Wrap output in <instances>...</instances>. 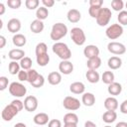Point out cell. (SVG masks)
I'll return each mask as SVG.
<instances>
[{
	"label": "cell",
	"instance_id": "40",
	"mask_svg": "<svg viewBox=\"0 0 127 127\" xmlns=\"http://www.w3.org/2000/svg\"><path fill=\"white\" fill-rule=\"evenodd\" d=\"M101 8L100 7H91V6H89V8H88V14H89V16L91 18L96 19L97 16H98V14H99V12H100V10H101Z\"/></svg>",
	"mask_w": 127,
	"mask_h": 127
},
{
	"label": "cell",
	"instance_id": "4",
	"mask_svg": "<svg viewBox=\"0 0 127 127\" xmlns=\"http://www.w3.org/2000/svg\"><path fill=\"white\" fill-rule=\"evenodd\" d=\"M9 92L12 96L16 97V98H21L24 95H26L27 93V88L24 84H22L21 82H17V81H13L10 83L9 85Z\"/></svg>",
	"mask_w": 127,
	"mask_h": 127
},
{
	"label": "cell",
	"instance_id": "21",
	"mask_svg": "<svg viewBox=\"0 0 127 127\" xmlns=\"http://www.w3.org/2000/svg\"><path fill=\"white\" fill-rule=\"evenodd\" d=\"M48 82L52 85H58L62 82V73L59 71H52L48 75Z\"/></svg>",
	"mask_w": 127,
	"mask_h": 127
},
{
	"label": "cell",
	"instance_id": "25",
	"mask_svg": "<svg viewBox=\"0 0 127 127\" xmlns=\"http://www.w3.org/2000/svg\"><path fill=\"white\" fill-rule=\"evenodd\" d=\"M85 77L87 81H89L90 83H97L100 80V75L98 71L93 70V69H88L85 73Z\"/></svg>",
	"mask_w": 127,
	"mask_h": 127
},
{
	"label": "cell",
	"instance_id": "10",
	"mask_svg": "<svg viewBox=\"0 0 127 127\" xmlns=\"http://www.w3.org/2000/svg\"><path fill=\"white\" fill-rule=\"evenodd\" d=\"M38 105H39L38 98L36 96H34V95H28L24 99V108L28 112L35 111L38 108Z\"/></svg>",
	"mask_w": 127,
	"mask_h": 127
},
{
	"label": "cell",
	"instance_id": "24",
	"mask_svg": "<svg viewBox=\"0 0 127 127\" xmlns=\"http://www.w3.org/2000/svg\"><path fill=\"white\" fill-rule=\"evenodd\" d=\"M12 43H13L14 46H16V47H18V48H21V47H24V46L26 45L27 39H26V37H25L23 34L18 33V34H15V35L13 36V38H12Z\"/></svg>",
	"mask_w": 127,
	"mask_h": 127
},
{
	"label": "cell",
	"instance_id": "54",
	"mask_svg": "<svg viewBox=\"0 0 127 127\" xmlns=\"http://www.w3.org/2000/svg\"><path fill=\"white\" fill-rule=\"evenodd\" d=\"M14 127H27V126H26V124H24L22 122H18V123H16L14 125Z\"/></svg>",
	"mask_w": 127,
	"mask_h": 127
},
{
	"label": "cell",
	"instance_id": "50",
	"mask_svg": "<svg viewBox=\"0 0 127 127\" xmlns=\"http://www.w3.org/2000/svg\"><path fill=\"white\" fill-rule=\"evenodd\" d=\"M84 127H97V125L94 122H92L90 120H87V121L84 122Z\"/></svg>",
	"mask_w": 127,
	"mask_h": 127
},
{
	"label": "cell",
	"instance_id": "6",
	"mask_svg": "<svg viewBox=\"0 0 127 127\" xmlns=\"http://www.w3.org/2000/svg\"><path fill=\"white\" fill-rule=\"evenodd\" d=\"M112 17V12L109 8H106V7H103L101 8L97 18H96V23L98 26L100 27H104V26H107L109 24V21Z\"/></svg>",
	"mask_w": 127,
	"mask_h": 127
},
{
	"label": "cell",
	"instance_id": "3",
	"mask_svg": "<svg viewBox=\"0 0 127 127\" xmlns=\"http://www.w3.org/2000/svg\"><path fill=\"white\" fill-rule=\"evenodd\" d=\"M70 38L72 42L77 46H82L86 41V36L84 31L79 27H74L70 30Z\"/></svg>",
	"mask_w": 127,
	"mask_h": 127
},
{
	"label": "cell",
	"instance_id": "18",
	"mask_svg": "<svg viewBox=\"0 0 127 127\" xmlns=\"http://www.w3.org/2000/svg\"><path fill=\"white\" fill-rule=\"evenodd\" d=\"M8 57L12 61H21L23 58H25V51L21 49H13L10 50L8 53Z\"/></svg>",
	"mask_w": 127,
	"mask_h": 127
},
{
	"label": "cell",
	"instance_id": "26",
	"mask_svg": "<svg viewBox=\"0 0 127 127\" xmlns=\"http://www.w3.org/2000/svg\"><path fill=\"white\" fill-rule=\"evenodd\" d=\"M101 63H102V62H101V59H100L99 57H96V58L87 60V62H86V66H87L88 69L96 70L97 68L100 67Z\"/></svg>",
	"mask_w": 127,
	"mask_h": 127
},
{
	"label": "cell",
	"instance_id": "53",
	"mask_svg": "<svg viewBox=\"0 0 127 127\" xmlns=\"http://www.w3.org/2000/svg\"><path fill=\"white\" fill-rule=\"evenodd\" d=\"M64 127H77V124H74V123H64Z\"/></svg>",
	"mask_w": 127,
	"mask_h": 127
},
{
	"label": "cell",
	"instance_id": "39",
	"mask_svg": "<svg viewBox=\"0 0 127 127\" xmlns=\"http://www.w3.org/2000/svg\"><path fill=\"white\" fill-rule=\"evenodd\" d=\"M28 71V82L31 84L38 76H39V72L36 70V69H34V68H31V69H29V70H27Z\"/></svg>",
	"mask_w": 127,
	"mask_h": 127
},
{
	"label": "cell",
	"instance_id": "48",
	"mask_svg": "<svg viewBox=\"0 0 127 127\" xmlns=\"http://www.w3.org/2000/svg\"><path fill=\"white\" fill-rule=\"evenodd\" d=\"M42 3L44 5V7H46V8H51L55 5L54 0H42Z\"/></svg>",
	"mask_w": 127,
	"mask_h": 127
},
{
	"label": "cell",
	"instance_id": "17",
	"mask_svg": "<svg viewBox=\"0 0 127 127\" xmlns=\"http://www.w3.org/2000/svg\"><path fill=\"white\" fill-rule=\"evenodd\" d=\"M81 103L87 107H91L95 103V95L91 92H84L81 96Z\"/></svg>",
	"mask_w": 127,
	"mask_h": 127
},
{
	"label": "cell",
	"instance_id": "46",
	"mask_svg": "<svg viewBox=\"0 0 127 127\" xmlns=\"http://www.w3.org/2000/svg\"><path fill=\"white\" fill-rule=\"evenodd\" d=\"M103 1L102 0H89V6L91 7H102Z\"/></svg>",
	"mask_w": 127,
	"mask_h": 127
},
{
	"label": "cell",
	"instance_id": "28",
	"mask_svg": "<svg viewBox=\"0 0 127 127\" xmlns=\"http://www.w3.org/2000/svg\"><path fill=\"white\" fill-rule=\"evenodd\" d=\"M114 79H115V75L111 70H106L101 75V80L103 81V83L108 84V85L114 82Z\"/></svg>",
	"mask_w": 127,
	"mask_h": 127
},
{
	"label": "cell",
	"instance_id": "19",
	"mask_svg": "<svg viewBox=\"0 0 127 127\" xmlns=\"http://www.w3.org/2000/svg\"><path fill=\"white\" fill-rule=\"evenodd\" d=\"M66 18L70 23H77L81 19V13L77 9H69L67 11Z\"/></svg>",
	"mask_w": 127,
	"mask_h": 127
},
{
	"label": "cell",
	"instance_id": "43",
	"mask_svg": "<svg viewBox=\"0 0 127 127\" xmlns=\"http://www.w3.org/2000/svg\"><path fill=\"white\" fill-rule=\"evenodd\" d=\"M17 76L20 81H28V71L27 70L21 69L19 71V73L17 74Z\"/></svg>",
	"mask_w": 127,
	"mask_h": 127
},
{
	"label": "cell",
	"instance_id": "20",
	"mask_svg": "<svg viewBox=\"0 0 127 127\" xmlns=\"http://www.w3.org/2000/svg\"><path fill=\"white\" fill-rule=\"evenodd\" d=\"M107 65L110 69H118L122 65V60H121V58H119L117 56H113L108 59Z\"/></svg>",
	"mask_w": 127,
	"mask_h": 127
},
{
	"label": "cell",
	"instance_id": "14",
	"mask_svg": "<svg viewBox=\"0 0 127 127\" xmlns=\"http://www.w3.org/2000/svg\"><path fill=\"white\" fill-rule=\"evenodd\" d=\"M34 123L37 124L38 126H43V125H46L50 122V118H49V115L45 112H40V113H37L34 118Z\"/></svg>",
	"mask_w": 127,
	"mask_h": 127
},
{
	"label": "cell",
	"instance_id": "55",
	"mask_svg": "<svg viewBox=\"0 0 127 127\" xmlns=\"http://www.w3.org/2000/svg\"><path fill=\"white\" fill-rule=\"evenodd\" d=\"M104 127H111L110 125H106V126H104Z\"/></svg>",
	"mask_w": 127,
	"mask_h": 127
},
{
	"label": "cell",
	"instance_id": "34",
	"mask_svg": "<svg viewBox=\"0 0 127 127\" xmlns=\"http://www.w3.org/2000/svg\"><path fill=\"white\" fill-rule=\"evenodd\" d=\"M32 64H33V63H32V60H31V58H29V57H25V58H23V59L20 61L21 68L24 69V70H29V69H31Z\"/></svg>",
	"mask_w": 127,
	"mask_h": 127
},
{
	"label": "cell",
	"instance_id": "45",
	"mask_svg": "<svg viewBox=\"0 0 127 127\" xmlns=\"http://www.w3.org/2000/svg\"><path fill=\"white\" fill-rule=\"evenodd\" d=\"M48 127H62V122L59 119H52L48 123Z\"/></svg>",
	"mask_w": 127,
	"mask_h": 127
},
{
	"label": "cell",
	"instance_id": "27",
	"mask_svg": "<svg viewBox=\"0 0 127 127\" xmlns=\"http://www.w3.org/2000/svg\"><path fill=\"white\" fill-rule=\"evenodd\" d=\"M117 119V113L116 111H105L102 115V120L107 123V124H110V123H113L115 120Z\"/></svg>",
	"mask_w": 127,
	"mask_h": 127
},
{
	"label": "cell",
	"instance_id": "29",
	"mask_svg": "<svg viewBox=\"0 0 127 127\" xmlns=\"http://www.w3.org/2000/svg\"><path fill=\"white\" fill-rule=\"evenodd\" d=\"M36 17H37L38 20H41V21L46 20L49 17V10H48V8H46L44 6L39 7L36 10Z\"/></svg>",
	"mask_w": 127,
	"mask_h": 127
},
{
	"label": "cell",
	"instance_id": "11",
	"mask_svg": "<svg viewBox=\"0 0 127 127\" xmlns=\"http://www.w3.org/2000/svg\"><path fill=\"white\" fill-rule=\"evenodd\" d=\"M99 53H100V51H99L98 47L95 45H87L83 49V55L87 60L99 57Z\"/></svg>",
	"mask_w": 127,
	"mask_h": 127
},
{
	"label": "cell",
	"instance_id": "30",
	"mask_svg": "<svg viewBox=\"0 0 127 127\" xmlns=\"http://www.w3.org/2000/svg\"><path fill=\"white\" fill-rule=\"evenodd\" d=\"M8 70L10 72V74L12 75H15V74H18L19 71L21 70V65H20V63L16 62V61H11L8 64Z\"/></svg>",
	"mask_w": 127,
	"mask_h": 127
},
{
	"label": "cell",
	"instance_id": "49",
	"mask_svg": "<svg viewBox=\"0 0 127 127\" xmlns=\"http://www.w3.org/2000/svg\"><path fill=\"white\" fill-rule=\"evenodd\" d=\"M6 45V38L4 36H0V49H3Z\"/></svg>",
	"mask_w": 127,
	"mask_h": 127
},
{
	"label": "cell",
	"instance_id": "5",
	"mask_svg": "<svg viewBox=\"0 0 127 127\" xmlns=\"http://www.w3.org/2000/svg\"><path fill=\"white\" fill-rule=\"evenodd\" d=\"M123 27L120 24H111L107 27L105 31V35L110 40H116L123 34Z\"/></svg>",
	"mask_w": 127,
	"mask_h": 127
},
{
	"label": "cell",
	"instance_id": "7",
	"mask_svg": "<svg viewBox=\"0 0 127 127\" xmlns=\"http://www.w3.org/2000/svg\"><path fill=\"white\" fill-rule=\"evenodd\" d=\"M19 112L20 111L18 110V108L15 105H13L12 103H10L3 108L2 112H1V117L4 121H11Z\"/></svg>",
	"mask_w": 127,
	"mask_h": 127
},
{
	"label": "cell",
	"instance_id": "51",
	"mask_svg": "<svg viewBox=\"0 0 127 127\" xmlns=\"http://www.w3.org/2000/svg\"><path fill=\"white\" fill-rule=\"evenodd\" d=\"M115 127H127V122L120 121V122H118V123L115 125Z\"/></svg>",
	"mask_w": 127,
	"mask_h": 127
},
{
	"label": "cell",
	"instance_id": "13",
	"mask_svg": "<svg viewBox=\"0 0 127 127\" xmlns=\"http://www.w3.org/2000/svg\"><path fill=\"white\" fill-rule=\"evenodd\" d=\"M59 70L63 74H70L73 71V64L69 61H62L59 64Z\"/></svg>",
	"mask_w": 127,
	"mask_h": 127
},
{
	"label": "cell",
	"instance_id": "38",
	"mask_svg": "<svg viewBox=\"0 0 127 127\" xmlns=\"http://www.w3.org/2000/svg\"><path fill=\"white\" fill-rule=\"evenodd\" d=\"M44 84H45V77H44L41 73H40L39 76L31 83V85L34 86V87H36V88H40V87H42Z\"/></svg>",
	"mask_w": 127,
	"mask_h": 127
},
{
	"label": "cell",
	"instance_id": "15",
	"mask_svg": "<svg viewBox=\"0 0 127 127\" xmlns=\"http://www.w3.org/2000/svg\"><path fill=\"white\" fill-rule=\"evenodd\" d=\"M104 107H105L106 110L115 111V110L119 107L118 100H117L114 96H109V97H107V98L104 100Z\"/></svg>",
	"mask_w": 127,
	"mask_h": 127
},
{
	"label": "cell",
	"instance_id": "33",
	"mask_svg": "<svg viewBox=\"0 0 127 127\" xmlns=\"http://www.w3.org/2000/svg\"><path fill=\"white\" fill-rule=\"evenodd\" d=\"M35 53H36V57L44 55V54H48V46L46 45V43H39L36 46Z\"/></svg>",
	"mask_w": 127,
	"mask_h": 127
},
{
	"label": "cell",
	"instance_id": "47",
	"mask_svg": "<svg viewBox=\"0 0 127 127\" xmlns=\"http://www.w3.org/2000/svg\"><path fill=\"white\" fill-rule=\"evenodd\" d=\"M119 109H120V112L123 113V114H127V99L124 100L120 106H119Z\"/></svg>",
	"mask_w": 127,
	"mask_h": 127
},
{
	"label": "cell",
	"instance_id": "9",
	"mask_svg": "<svg viewBox=\"0 0 127 127\" xmlns=\"http://www.w3.org/2000/svg\"><path fill=\"white\" fill-rule=\"evenodd\" d=\"M107 50L109 53L116 55V56H121L125 54L126 52V47L124 44L119 43V42H110L107 45Z\"/></svg>",
	"mask_w": 127,
	"mask_h": 127
},
{
	"label": "cell",
	"instance_id": "56",
	"mask_svg": "<svg viewBox=\"0 0 127 127\" xmlns=\"http://www.w3.org/2000/svg\"><path fill=\"white\" fill-rule=\"evenodd\" d=\"M125 7H126V9H127V2L125 3Z\"/></svg>",
	"mask_w": 127,
	"mask_h": 127
},
{
	"label": "cell",
	"instance_id": "35",
	"mask_svg": "<svg viewBox=\"0 0 127 127\" xmlns=\"http://www.w3.org/2000/svg\"><path fill=\"white\" fill-rule=\"evenodd\" d=\"M124 2L122 0H112L111 1V8L116 12H121L124 8Z\"/></svg>",
	"mask_w": 127,
	"mask_h": 127
},
{
	"label": "cell",
	"instance_id": "16",
	"mask_svg": "<svg viewBox=\"0 0 127 127\" xmlns=\"http://www.w3.org/2000/svg\"><path fill=\"white\" fill-rule=\"evenodd\" d=\"M85 90V85L81 81H74L69 85V91L73 94H83Z\"/></svg>",
	"mask_w": 127,
	"mask_h": 127
},
{
	"label": "cell",
	"instance_id": "8",
	"mask_svg": "<svg viewBox=\"0 0 127 127\" xmlns=\"http://www.w3.org/2000/svg\"><path fill=\"white\" fill-rule=\"evenodd\" d=\"M80 101L73 96H65L63 100V106L69 111H75L80 108Z\"/></svg>",
	"mask_w": 127,
	"mask_h": 127
},
{
	"label": "cell",
	"instance_id": "44",
	"mask_svg": "<svg viewBox=\"0 0 127 127\" xmlns=\"http://www.w3.org/2000/svg\"><path fill=\"white\" fill-rule=\"evenodd\" d=\"M13 105H15L17 108H18V110L19 111H21L23 108H24V102L23 101H21L20 99H18V98H16V99H14V100H12V102H11Z\"/></svg>",
	"mask_w": 127,
	"mask_h": 127
},
{
	"label": "cell",
	"instance_id": "52",
	"mask_svg": "<svg viewBox=\"0 0 127 127\" xmlns=\"http://www.w3.org/2000/svg\"><path fill=\"white\" fill-rule=\"evenodd\" d=\"M5 13V5L3 3H0V16H2Z\"/></svg>",
	"mask_w": 127,
	"mask_h": 127
},
{
	"label": "cell",
	"instance_id": "37",
	"mask_svg": "<svg viewBox=\"0 0 127 127\" xmlns=\"http://www.w3.org/2000/svg\"><path fill=\"white\" fill-rule=\"evenodd\" d=\"M40 1L39 0H26L25 1V6L29 10H35L39 8Z\"/></svg>",
	"mask_w": 127,
	"mask_h": 127
},
{
	"label": "cell",
	"instance_id": "42",
	"mask_svg": "<svg viewBox=\"0 0 127 127\" xmlns=\"http://www.w3.org/2000/svg\"><path fill=\"white\" fill-rule=\"evenodd\" d=\"M9 79L6 76H0V90H5L8 87Z\"/></svg>",
	"mask_w": 127,
	"mask_h": 127
},
{
	"label": "cell",
	"instance_id": "41",
	"mask_svg": "<svg viewBox=\"0 0 127 127\" xmlns=\"http://www.w3.org/2000/svg\"><path fill=\"white\" fill-rule=\"evenodd\" d=\"M7 5L11 9H18L22 5V1L21 0H8L7 1Z\"/></svg>",
	"mask_w": 127,
	"mask_h": 127
},
{
	"label": "cell",
	"instance_id": "1",
	"mask_svg": "<svg viewBox=\"0 0 127 127\" xmlns=\"http://www.w3.org/2000/svg\"><path fill=\"white\" fill-rule=\"evenodd\" d=\"M53 53L56 54L62 61H69L71 58V51L65 43L57 42L52 47Z\"/></svg>",
	"mask_w": 127,
	"mask_h": 127
},
{
	"label": "cell",
	"instance_id": "23",
	"mask_svg": "<svg viewBox=\"0 0 127 127\" xmlns=\"http://www.w3.org/2000/svg\"><path fill=\"white\" fill-rule=\"evenodd\" d=\"M44 28H45V25H44L43 21L38 20V19L32 21V23L30 25V29H31V31L34 34H40V33H42L43 30H44Z\"/></svg>",
	"mask_w": 127,
	"mask_h": 127
},
{
	"label": "cell",
	"instance_id": "2",
	"mask_svg": "<svg viewBox=\"0 0 127 127\" xmlns=\"http://www.w3.org/2000/svg\"><path fill=\"white\" fill-rule=\"evenodd\" d=\"M67 34V27L65 24L58 22L55 23L52 27L51 33H50V37L53 41H55L56 43L59 42L61 39H63L64 37H65Z\"/></svg>",
	"mask_w": 127,
	"mask_h": 127
},
{
	"label": "cell",
	"instance_id": "31",
	"mask_svg": "<svg viewBox=\"0 0 127 127\" xmlns=\"http://www.w3.org/2000/svg\"><path fill=\"white\" fill-rule=\"evenodd\" d=\"M64 123H78V116L74 112H68L64 116Z\"/></svg>",
	"mask_w": 127,
	"mask_h": 127
},
{
	"label": "cell",
	"instance_id": "22",
	"mask_svg": "<svg viewBox=\"0 0 127 127\" xmlns=\"http://www.w3.org/2000/svg\"><path fill=\"white\" fill-rule=\"evenodd\" d=\"M107 91L110 95L112 96H116V95H119L121 92H122V85L119 83V82H112L111 84L108 85L107 87Z\"/></svg>",
	"mask_w": 127,
	"mask_h": 127
},
{
	"label": "cell",
	"instance_id": "12",
	"mask_svg": "<svg viewBox=\"0 0 127 127\" xmlns=\"http://www.w3.org/2000/svg\"><path fill=\"white\" fill-rule=\"evenodd\" d=\"M21 21L17 18H12L8 21L7 23V29L10 33L13 34H18L17 32H19L21 30Z\"/></svg>",
	"mask_w": 127,
	"mask_h": 127
},
{
	"label": "cell",
	"instance_id": "32",
	"mask_svg": "<svg viewBox=\"0 0 127 127\" xmlns=\"http://www.w3.org/2000/svg\"><path fill=\"white\" fill-rule=\"evenodd\" d=\"M36 61H37V64L40 66H46L50 63V56H49V54H44V55H41V56H37Z\"/></svg>",
	"mask_w": 127,
	"mask_h": 127
},
{
	"label": "cell",
	"instance_id": "36",
	"mask_svg": "<svg viewBox=\"0 0 127 127\" xmlns=\"http://www.w3.org/2000/svg\"><path fill=\"white\" fill-rule=\"evenodd\" d=\"M117 20L121 26L127 25V10H122L117 16Z\"/></svg>",
	"mask_w": 127,
	"mask_h": 127
}]
</instances>
